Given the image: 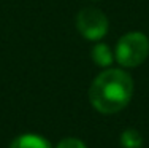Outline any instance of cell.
<instances>
[{
  "label": "cell",
  "instance_id": "3957f363",
  "mask_svg": "<svg viewBox=\"0 0 149 148\" xmlns=\"http://www.w3.org/2000/svg\"><path fill=\"white\" fill-rule=\"evenodd\" d=\"M76 27L87 40H98L108 32V19L97 8H84L76 16Z\"/></svg>",
  "mask_w": 149,
  "mask_h": 148
},
{
  "label": "cell",
  "instance_id": "7a4b0ae2",
  "mask_svg": "<svg viewBox=\"0 0 149 148\" xmlns=\"http://www.w3.org/2000/svg\"><path fill=\"white\" fill-rule=\"evenodd\" d=\"M149 56V40L144 34L130 32L124 35L116 46V59L124 67H136Z\"/></svg>",
  "mask_w": 149,
  "mask_h": 148
},
{
  "label": "cell",
  "instance_id": "277c9868",
  "mask_svg": "<svg viewBox=\"0 0 149 148\" xmlns=\"http://www.w3.org/2000/svg\"><path fill=\"white\" fill-rule=\"evenodd\" d=\"M10 148H51V145L40 135L26 134V135H19L17 139L13 140Z\"/></svg>",
  "mask_w": 149,
  "mask_h": 148
},
{
  "label": "cell",
  "instance_id": "5b68a950",
  "mask_svg": "<svg viewBox=\"0 0 149 148\" xmlns=\"http://www.w3.org/2000/svg\"><path fill=\"white\" fill-rule=\"evenodd\" d=\"M92 59H94V62L97 65L108 67L113 62V53L106 45L98 43V45H95L94 49H92Z\"/></svg>",
  "mask_w": 149,
  "mask_h": 148
},
{
  "label": "cell",
  "instance_id": "6da1fadb",
  "mask_svg": "<svg viewBox=\"0 0 149 148\" xmlns=\"http://www.w3.org/2000/svg\"><path fill=\"white\" fill-rule=\"evenodd\" d=\"M133 94V81L127 72L108 69L92 81L89 88V100L100 113H118L130 102Z\"/></svg>",
  "mask_w": 149,
  "mask_h": 148
},
{
  "label": "cell",
  "instance_id": "8992f818",
  "mask_svg": "<svg viewBox=\"0 0 149 148\" xmlns=\"http://www.w3.org/2000/svg\"><path fill=\"white\" fill-rule=\"evenodd\" d=\"M120 145L124 148H140L143 145V137L135 129H127L120 134Z\"/></svg>",
  "mask_w": 149,
  "mask_h": 148
},
{
  "label": "cell",
  "instance_id": "52a82bcc",
  "mask_svg": "<svg viewBox=\"0 0 149 148\" xmlns=\"http://www.w3.org/2000/svg\"><path fill=\"white\" fill-rule=\"evenodd\" d=\"M56 148H86V145H84L79 139L68 137V139H63L62 142H59V145Z\"/></svg>",
  "mask_w": 149,
  "mask_h": 148
}]
</instances>
